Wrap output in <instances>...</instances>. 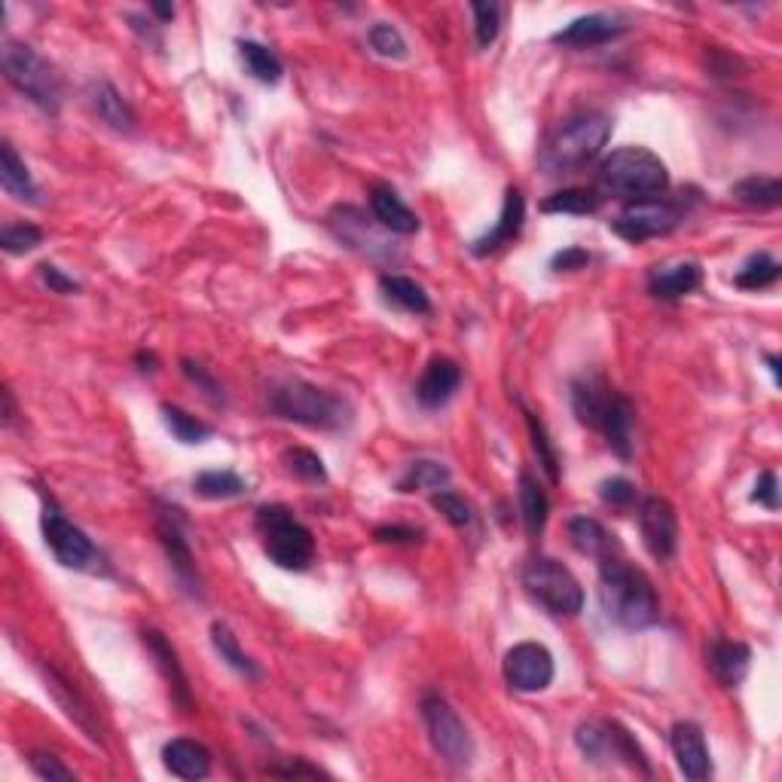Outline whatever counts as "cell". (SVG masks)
Here are the masks:
<instances>
[{"label": "cell", "mask_w": 782, "mask_h": 782, "mask_svg": "<svg viewBox=\"0 0 782 782\" xmlns=\"http://www.w3.org/2000/svg\"><path fill=\"white\" fill-rule=\"evenodd\" d=\"M600 603L605 618L627 630H648L660 620V600L652 578L620 554L600 559Z\"/></svg>", "instance_id": "1"}, {"label": "cell", "mask_w": 782, "mask_h": 782, "mask_svg": "<svg viewBox=\"0 0 782 782\" xmlns=\"http://www.w3.org/2000/svg\"><path fill=\"white\" fill-rule=\"evenodd\" d=\"M571 407L578 422L596 428L620 458H630L635 409L618 389H611L603 376H584L571 386Z\"/></svg>", "instance_id": "2"}, {"label": "cell", "mask_w": 782, "mask_h": 782, "mask_svg": "<svg viewBox=\"0 0 782 782\" xmlns=\"http://www.w3.org/2000/svg\"><path fill=\"white\" fill-rule=\"evenodd\" d=\"M611 138V116L586 111L566 119L541 153V168L547 175H569L593 163Z\"/></svg>", "instance_id": "3"}, {"label": "cell", "mask_w": 782, "mask_h": 782, "mask_svg": "<svg viewBox=\"0 0 782 782\" xmlns=\"http://www.w3.org/2000/svg\"><path fill=\"white\" fill-rule=\"evenodd\" d=\"M269 409L278 419L318 428V431H340L352 422V407L333 391L318 389L312 382H285L269 394Z\"/></svg>", "instance_id": "4"}, {"label": "cell", "mask_w": 782, "mask_h": 782, "mask_svg": "<svg viewBox=\"0 0 782 782\" xmlns=\"http://www.w3.org/2000/svg\"><path fill=\"white\" fill-rule=\"evenodd\" d=\"M600 187L623 199H652L669 187V172L648 147H620L600 165Z\"/></svg>", "instance_id": "5"}, {"label": "cell", "mask_w": 782, "mask_h": 782, "mask_svg": "<svg viewBox=\"0 0 782 782\" xmlns=\"http://www.w3.org/2000/svg\"><path fill=\"white\" fill-rule=\"evenodd\" d=\"M0 67H3V77L13 89H18L37 108H43L49 114H59L62 98H65V86H62V77L55 74V67L49 65L47 59H40L25 43L7 40L0 49Z\"/></svg>", "instance_id": "6"}, {"label": "cell", "mask_w": 782, "mask_h": 782, "mask_svg": "<svg viewBox=\"0 0 782 782\" xmlns=\"http://www.w3.org/2000/svg\"><path fill=\"white\" fill-rule=\"evenodd\" d=\"M257 532L269 563L285 571H306L315 559V538L285 505H263L257 510Z\"/></svg>", "instance_id": "7"}, {"label": "cell", "mask_w": 782, "mask_h": 782, "mask_svg": "<svg viewBox=\"0 0 782 782\" xmlns=\"http://www.w3.org/2000/svg\"><path fill=\"white\" fill-rule=\"evenodd\" d=\"M522 590L554 618H575L584 608V586L563 563L551 556H535L522 569Z\"/></svg>", "instance_id": "8"}, {"label": "cell", "mask_w": 782, "mask_h": 782, "mask_svg": "<svg viewBox=\"0 0 782 782\" xmlns=\"http://www.w3.org/2000/svg\"><path fill=\"white\" fill-rule=\"evenodd\" d=\"M575 740H578V749L584 752L590 761H596V765H615V761H620L630 770H639V773L652 777V765H648L642 746L635 743L633 733L627 731L620 721H615V718H590V721H584L578 728Z\"/></svg>", "instance_id": "9"}, {"label": "cell", "mask_w": 782, "mask_h": 782, "mask_svg": "<svg viewBox=\"0 0 782 782\" xmlns=\"http://www.w3.org/2000/svg\"><path fill=\"white\" fill-rule=\"evenodd\" d=\"M40 529L47 538V547L55 554V559L74 571H98L101 569V554L92 544V538L83 532L80 526L67 520L59 507L49 502L40 514Z\"/></svg>", "instance_id": "10"}, {"label": "cell", "mask_w": 782, "mask_h": 782, "mask_svg": "<svg viewBox=\"0 0 782 782\" xmlns=\"http://www.w3.org/2000/svg\"><path fill=\"white\" fill-rule=\"evenodd\" d=\"M422 718L428 736H431V746L440 758L453 767H471L474 740L465 728V721L456 716V709L440 697H425Z\"/></svg>", "instance_id": "11"}, {"label": "cell", "mask_w": 782, "mask_h": 782, "mask_svg": "<svg viewBox=\"0 0 782 782\" xmlns=\"http://www.w3.org/2000/svg\"><path fill=\"white\" fill-rule=\"evenodd\" d=\"M682 224V212L664 199H635L611 220V229L627 242H648L657 236H669Z\"/></svg>", "instance_id": "12"}, {"label": "cell", "mask_w": 782, "mask_h": 782, "mask_svg": "<svg viewBox=\"0 0 782 782\" xmlns=\"http://www.w3.org/2000/svg\"><path fill=\"white\" fill-rule=\"evenodd\" d=\"M505 679L514 691L538 694L554 682V654L538 642H520L505 654Z\"/></svg>", "instance_id": "13"}, {"label": "cell", "mask_w": 782, "mask_h": 782, "mask_svg": "<svg viewBox=\"0 0 782 782\" xmlns=\"http://www.w3.org/2000/svg\"><path fill=\"white\" fill-rule=\"evenodd\" d=\"M639 532L642 544L654 559H669L676 554L679 544V520H676V507L669 505L660 495H648L639 505Z\"/></svg>", "instance_id": "14"}, {"label": "cell", "mask_w": 782, "mask_h": 782, "mask_svg": "<svg viewBox=\"0 0 782 782\" xmlns=\"http://www.w3.org/2000/svg\"><path fill=\"white\" fill-rule=\"evenodd\" d=\"M144 639L147 652L153 657V664L160 669V676L165 679L168 684V694H172V701L178 703L184 712H193V691H190V679H187V672L180 667L178 660V652H175V645L165 639L160 630H144L141 633Z\"/></svg>", "instance_id": "15"}, {"label": "cell", "mask_w": 782, "mask_h": 782, "mask_svg": "<svg viewBox=\"0 0 782 782\" xmlns=\"http://www.w3.org/2000/svg\"><path fill=\"white\" fill-rule=\"evenodd\" d=\"M669 746H672V755H676V761H679V770H682L688 780H709V773H712L709 746H706V736H703V731L694 721H679V724L669 731Z\"/></svg>", "instance_id": "16"}, {"label": "cell", "mask_w": 782, "mask_h": 782, "mask_svg": "<svg viewBox=\"0 0 782 782\" xmlns=\"http://www.w3.org/2000/svg\"><path fill=\"white\" fill-rule=\"evenodd\" d=\"M623 31H627V25H623L618 16H611V13H590V16L569 22V25H566L563 31H556L551 40L569 49H593L603 47V43H611V40L620 37Z\"/></svg>", "instance_id": "17"}, {"label": "cell", "mask_w": 782, "mask_h": 782, "mask_svg": "<svg viewBox=\"0 0 782 782\" xmlns=\"http://www.w3.org/2000/svg\"><path fill=\"white\" fill-rule=\"evenodd\" d=\"M458 386H462V370H458L456 361L438 355V358L428 361L425 374L416 382V401L425 409H438L453 401Z\"/></svg>", "instance_id": "18"}, {"label": "cell", "mask_w": 782, "mask_h": 782, "mask_svg": "<svg viewBox=\"0 0 782 782\" xmlns=\"http://www.w3.org/2000/svg\"><path fill=\"white\" fill-rule=\"evenodd\" d=\"M522 220H526V199H522L517 187H510L505 193V205H502V214H499V224L489 229L483 239H477L471 244V251L477 257H489V254L502 251L505 244H510L520 236Z\"/></svg>", "instance_id": "19"}, {"label": "cell", "mask_w": 782, "mask_h": 782, "mask_svg": "<svg viewBox=\"0 0 782 782\" xmlns=\"http://www.w3.org/2000/svg\"><path fill=\"white\" fill-rule=\"evenodd\" d=\"M175 514H178V510H165L160 522H156V535L163 541L165 554H168V563H172L175 575H178L180 581L190 586V590L199 593V571H195L193 551H190L187 538L180 532V522Z\"/></svg>", "instance_id": "20"}, {"label": "cell", "mask_w": 782, "mask_h": 782, "mask_svg": "<svg viewBox=\"0 0 782 782\" xmlns=\"http://www.w3.org/2000/svg\"><path fill=\"white\" fill-rule=\"evenodd\" d=\"M47 688L52 691V697L59 701V706L65 709V716L80 728L92 743H101V728L96 724V712H92V706L89 701L83 697L80 691L74 688V684L67 682L65 676L59 672V669H47Z\"/></svg>", "instance_id": "21"}, {"label": "cell", "mask_w": 782, "mask_h": 782, "mask_svg": "<svg viewBox=\"0 0 782 782\" xmlns=\"http://www.w3.org/2000/svg\"><path fill=\"white\" fill-rule=\"evenodd\" d=\"M370 209H374L376 220L386 229H391V232H398V236H413L422 227L419 214L413 212L389 184H376L374 190H370Z\"/></svg>", "instance_id": "22"}, {"label": "cell", "mask_w": 782, "mask_h": 782, "mask_svg": "<svg viewBox=\"0 0 782 782\" xmlns=\"http://www.w3.org/2000/svg\"><path fill=\"white\" fill-rule=\"evenodd\" d=\"M703 285L701 263L682 261L667 263V266H654L648 276V291L660 300H682L688 293H694Z\"/></svg>", "instance_id": "23"}, {"label": "cell", "mask_w": 782, "mask_h": 782, "mask_svg": "<svg viewBox=\"0 0 782 782\" xmlns=\"http://www.w3.org/2000/svg\"><path fill=\"white\" fill-rule=\"evenodd\" d=\"M706 664L712 669L718 682L724 688H736L749 676L752 667V652L749 645L743 642H733V639H716L706 652Z\"/></svg>", "instance_id": "24"}, {"label": "cell", "mask_w": 782, "mask_h": 782, "mask_svg": "<svg viewBox=\"0 0 782 782\" xmlns=\"http://www.w3.org/2000/svg\"><path fill=\"white\" fill-rule=\"evenodd\" d=\"M163 765L178 780H205L212 773V752L195 740H172L163 746Z\"/></svg>", "instance_id": "25"}, {"label": "cell", "mask_w": 782, "mask_h": 782, "mask_svg": "<svg viewBox=\"0 0 782 782\" xmlns=\"http://www.w3.org/2000/svg\"><path fill=\"white\" fill-rule=\"evenodd\" d=\"M86 98H89V104H92L98 119H104L111 129L135 131V114H131V108L126 104V98L116 92L114 83L92 80L89 89H86Z\"/></svg>", "instance_id": "26"}, {"label": "cell", "mask_w": 782, "mask_h": 782, "mask_svg": "<svg viewBox=\"0 0 782 782\" xmlns=\"http://www.w3.org/2000/svg\"><path fill=\"white\" fill-rule=\"evenodd\" d=\"M569 538L571 547H575L578 554L593 556V559H605V556L620 554L618 538L611 535L603 522L593 520V517H575V520H569Z\"/></svg>", "instance_id": "27"}, {"label": "cell", "mask_w": 782, "mask_h": 782, "mask_svg": "<svg viewBox=\"0 0 782 782\" xmlns=\"http://www.w3.org/2000/svg\"><path fill=\"white\" fill-rule=\"evenodd\" d=\"M0 184H3L7 193L16 195L18 202H37V195H40L28 165L18 160L16 147L10 141L0 144Z\"/></svg>", "instance_id": "28"}, {"label": "cell", "mask_w": 782, "mask_h": 782, "mask_svg": "<svg viewBox=\"0 0 782 782\" xmlns=\"http://www.w3.org/2000/svg\"><path fill=\"white\" fill-rule=\"evenodd\" d=\"M379 291L386 297V303L398 306V310L413 312V315L431 312V300H428L425 288L407 276H382L379 278Z\"/></svg>", "instance_id": "29"}, {"label": "cell", "mask_w": 782, "mask_h": 782, "mask_svg": "<svg viewBox=\"0 0 782 782\" xmlns=\"http://www.w3.org/2000/svg\"><path fill=\"white\" fill-rule=\"evenodd\" d=\"M547 514H551V502H547V492L541 489L535 477L529 471L520 474V517L526 532L535 538L544 532L547 526Z\"/></svg>", "instance_id": "30"}, {"label": "cell", "mask_w": 782, "mask_h": 782, "mask_svg": "<svg viewBox=\"0 0 782 782\" xmlns=\"http://www.w3.org/2000/svg\"><path fill=\"white\" fill-rule=\"evenodd\" d=\"M731 195L736 202H743L746 209H777L782 199V180L780 178H765V175H752V178L736 180L731 187Z\"/></svg>", "instance_id": "31"}, {"label": "cell", "mask_w": 782, "mask_h": 782, "mask_svg": "<svg viewBox=\"0 0 782 782\" xmlns=\"http://www.w3.org/2000/svg\"><path fill=\"white\" fill-rule=\"evenodd\" d=\"M212 645L214 652L220 654V660H224L227 667L236 669L239 676H244V679H261V667L242 652L239 639H236V633L229 630L224 620H214L212 623Z\"/></svg>", "instance_id": "32"}, {"label": "cell", "mask_w": 782, "mask_h": 782, "mask_svg": "<svg viewBox=\"0 0 782 782\" xmlns=\"http://www.w3.org/2000/svg\"><path fill=\"white\" fill-rule=\"evenodd\" d=\"M239 55H242L248 74H251L254 80L266 83V86L278 83L281 80V74H285L281 59H278L269 47L257 43V40H239Z\"/></svg>", "instance_id": "33"}, {"label": "cell", "mask_w": 782, "mask_h": 782, "mask_svg": "<svg viewBox=\"0 0 782 782\" xmlns=\"http://www.w3.org/2000/svg\"><path fill=\"white\" fill-rule=\"evenodd\" d=\"M193 492L205 502H227L248 492V483L236 471H202L195 474Z\"/></svg>", "instance_id": "34"}, {"label": "cell", "mask_w": 782, "mask_h": 782, "mask_svg": "<svg viewBox=\"0 0 782 782\" xmlns=\"http://www.w3.org/2000/svg\"><path fill=\"white\" fill-rule=\"evenodd\" d=\"M782 276L780 261H773L770 254H752L749 261L740 266V273L733 276V285L743 291H765L770 285H777Z\"/></svg>", "instance_id": "35"}, {"label": "cell", "mask_w": 782, "mask_h": 782, "mask_svg": "<svg viewBox=\"0 0 782 782\" xmlns=\"http://www.w3.org/2000/svg\"><path fill=\"white\" fill-rule=\"evenodd\" d=\"M603 205V195L596 190H584V187H569V190H559V193L547 195L541 202V212L544 214H593L600 212Z\"/></svg>", "instance_id": "36"}, {"label": "cell", "mask_w": 782, "mask_h": 782, "mask_svg": "<svg viewBox=\"0 0 782 782\" xmlns=\"http://www.w3.org/2000/svg\"><path fill=\"white\" fill-rule=\"evenodd\" d=\"M163 422L175 434V440L187 443V446L205 443V440L212 438V425L199 422L195 416H190L187 409L175 407V404H163Z\"/></svg>", "instance_id": "37"}, {"label": "cell", "mask_w": 782, "mask_h": 782, "mask_svg": "<svg viewBox=\"0 0 782 782\" xmlns=\"http://www.w3.org/2000/svg\"><path fill=\"white\" fill-rule=\"evenodd\" d=\"M446 483H450V468H446V465L431 462V458H419V462H413L407 474L401 477L398 489H401V492H416V489H434V492H438V489L446 487Z\"/></svg>", "instance_id": "38"}, {"label": "cell", "mask_w": 782, "mask_h": 782, "mask_svg": "<svg viewBox=\"0 0 782 782\" xmlns=\"http://www.w3.org/2000/svg\"><path fill=\"white\" fill-rule=\"evenodd\" d=\"M281 462H285V471L293 474L297 480L303 483H327V468L318 453H312L306 446H291L281 453Z\"/></svg>", "instance_id": "39"}, {"label": "cell", "mask_w": 782, "mask_h": 782, "mask_svg": "<svg viewBox=\"0 0 782 782\" xmlns=\"http://www.w3.org/2000/svg\"><path fill=\"white\" fill-rule=\"evenodd\" d=\"M526 425H529V438H532V450L538 453V465L547 471L551 483H559V456H556L554 440L547 438V428L538 419L535 413H526Z\"/></svg>", "instance_id": "40"}, {"label": "cell", "mask_w": 782, "mask_h": 782, "mask_svg": "<svg viewBox=\"0 0 782 782\" xmlns=\"http://www.w3.org/2000/svg\"><path fill=\"white\" fill-rule=\"evenodd\" d=\"M474 13V34H477V47L487 49L495 43V37L502 31V7L499 3H471Z\"/></svg>", "instance_id": "41"}, {"label": "cell", "mask_w": 782, "mask_h": 782, "mask_svg": "<svg viewBox=\"0 0 782 782\" xmlns=\"http://www.w3.org/2000/svg\"><path fill=\"white\" fill-rule=\"evenodd\" d=\"M43 242V229L34 224H7L0 229V244L7 254H28Z\"/></svg>", "instance_id": "42"}, {"label": "cell", "mask_w": 782, "mask_h": 782, "mask_svg": "<svg viewBox=\"0 0 782 782\" xmlns=\"http://www.w3.org/2000/svg\"><path fill=\"white\" fill-rule=\"evenodd\" d=\"M367 40L382 59H407V40L389 22H376L374 28L367 31Z\"/></svg>", "instance_id": "43"}, {"label": "cell", "mask_w": 782, "mask_h": 782, "mask_svg": "<svg viewBox=\"0 0 782 782\" xmlns=\"http://www.w3.org/2000/svg\"><path fill=\"white\" fill-rule=\"evenodd\" d=\"M431 505L438 507L440 514L446 517V520L453 522V526H468L471 522V505L462 499V495H456V492H450V489H438L434 495H431Z\"/></svg>", "instance_id": "44"}, {"label": "cell", "mask_w": 782, "mask_h": 782, "mask_svg": "<svg viewBox=\"0 0 782 782\" xmlns=\"http://www.w3.org/2000/svg\"><path fill=\"white\" fill-rule=\"evenodd\" d=\"M600 499H603L605 505L618 507V510H630L639 495H635V487L630 480L611 477V480H603V483H600Z\"/></svg>", "instance_id": "45"}, {"label": "cell", "mask_w": 782, "mask_h": 782, "mask_svg": "<svg viewBox=\"0 0 782 782\" xmlns=\"http://www.w3.org/2000/svg\"><path fill=\"white\" fill-rule=\"evenodd\" d=\"M28 765H31V770L40 777V780L74 782V770H67V767L62 765L55 755H49V752H31Z\"/></svg>", "instance_id": "46"}, {"label": "cell", "mask_w": 782, "mask_h": 782, "mask_svg": "<svg viewBox=\"0 0 782 782\" xmlns=\"http://www.w3.org/2000/svg\"><path fill=\"white\" fill-rule=\"evenodd\" d=\"M180 370H184V376L193 382V386H199V389L205 391V398H212V401H224V394H220V386H217V379H214L202 364H195V361L190 358H184L180 361Z\"/></svg>", "instance_id": "47"}, {"label": "cell", "mask_w": 782, "mask_h": 782, "mask_svg": "<svg viewBox=\"0 0 782 782\" xmlns=\"http://www.w3.org/2000/svg\"><path fill=\"white\" fill-rule=\"evenodd\" d=\"M752 502H758V505L770 507V510H777V507H780V489H777V474L765 471L761 477H758V483H755V492H752Z\"/></svg>", "instance_id": "48"}, {"label": "cell", "mask_w": 782, "mask_h": 782, "mask_svg": "<svg viewBox=\"0 0 782 782\" xmlns=\"http://www.w3.org/2000/svg\"><path fill=\"white\" fill-rule=\"evenodd\" d=\"M376 541L382 544H416L422 532L419 529H409V526H379L374 532Z\"/></svg>", "instance_id": "49"}, {"label": "cell", "mask_w": 782, "mask_h": 782, "mask_svg": "<svg viewBox=\"0 0 782 782\" xmlns=\"http://www.w3.org/2000/svg\"><path fill=\"white\" fill-rule=\"evenodd\" d=\"M40 278L49 285V291L55 293H77L80 291V285L74 281V278H67L59 266H52V263H43L40 266Z\"/></svg>", "instance_id": "50"}, {"label": "cell", "mask_w": 782, "mask_h": 782, "mask_svg": "<svg viewBox=\"0 0 782 782\" xmlns=\"http://www.w3.org/2000/svg\"><path fill=\"white\" fill-rule=\"evenodd\" d=\"M586 263H590V254H586L584 248H566L551 261V269H556V273H575V269H584Z\"/></svg>", "instance_id": "51"}, {"label": "cell", "mask_w": 782, "mask_h": 782, "mask_svg": "<svg viewBox=\"0 0 782 782\" xmlns=\"http://www.w3.org/2000/svg\"><path fill=\"white\" fill-rule=\"evenodd\" d=\"M273 773L278 777H325L318 767H310V765H288V767H276Z\"/></svg>", "instance_id": "52"}, {"label": "cell", "mask_w": 782, "mask_h": 782, "mask_svg": "<svg viewBox=\"0 0 782 782\" xmlns=\"http://www.w3.org/2000/svg\"><path fill=\"white\" fill-rule=\"evenodd\" d=\"M3 422L7 425H13V419H16V404H13V391L10 389H3Z\"/></svg>", "instance_id": "53"}, {"label": "cell", "mask_w": 782, "mask_h": 782, "mask_svg": "<svg viewBox=\"0 0 782 782\" xmlns=\"http://www.w3.org/2000/svg\"><path fill=\"white\" fill-rule=\"evenodd\" d=\"M150 10H153V13H156V16L163 18V22H168V18L175 16V7H165V3H153V7H150Z\"/></svg>", "instance_id": "54"}, {"label": "cell", "mask_w": 782, "mask_h": 782, "mask_svg": "<svg viewBox=\"0 0 782 782\" xmlns=\"http://www.w3.org/2000/svg\"><path fill=\"white\" fill-rule=\"evenodd\" d=\"M767 364H770V374H773V379L780 382V358H777V355H767Z\"/></svg>", "instance_id": "55"}]
</instances>
